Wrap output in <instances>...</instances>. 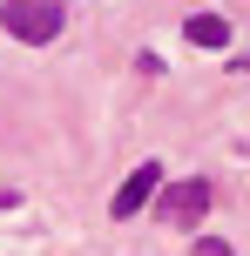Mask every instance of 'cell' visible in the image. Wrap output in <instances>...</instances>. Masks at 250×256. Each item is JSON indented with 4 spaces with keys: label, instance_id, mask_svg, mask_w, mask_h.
<instances>
[{
    "label": "cell",
    "instance_id": "6da1fadb",
    "mask_svg": "<svg viewBox=\"0 0 250 256\" xmlns=\"http://www.w3.org/2000/svg\"><path fill=\"white\" fill-rule=\"evenodd\" d=\"M0 27L14 40H27V48H41V40H54L68 27V14H61V0H7L0 7Z\"/></svg>",
    "mask_w": 250,
    "mask_h": 256
},
{
    "label": "cell",
    "instance_id": "277c9868",
    "mask_svg": "<svg viewBox=\"0 0 250 256\" xmlns=\"http://www.w3.org/2000/svg\"><path fill=\"white\" fill-rule=\"evenodd\" d=\"M183 34H189V48H223V40H230V20H223V14H189Z\"/></svg>",
    "mask_w": 250,
    "mask_h": 256
},
{
    "label": "cell",
    "instance_id": "5b68a950",
    "mask_svg": "<svg viewBox=\"0 0 250 256\" xmlns=\"http://www.w3.org/2000/svg\"><path fill=\"white\" fill-rule=\"evenodd\" d=\"M196 256H230V243H216V236H203V243H196Z\"/></svg>",
    "mask_w": 250,
    "mask_h": 256
},
{
    "label": "cell",
    "instance_id": "3957f363",
    "mask_svg": "<svg viewBox=\"0 0 250 256\" xmlns=\"http://www.w3.org/2000/svg\"><path fill=\"white\" fill-rule=\"evenodd\" d=\"M156 189H162V168H156V162H142V168H135V176L115 189V209H108V216H122V222H129V216H135V209H142Z\"/></svg>",
    "mask_w": 250,
    "mask_h": 256
},
{
    "label": "cell",
    "instance_id": "7a4b0ae2",
    "mask_svg": "<svg viewBox=\"0 0 250 256\" xmlns=\"http://www.w3.org/2000/svg\"><path fill=\"white\" fill-rule=\"evenodd\" d=\"M210 216V182H169V189H162V222H169V230H196V222Z\"/></svg>",
    "mask_w": 250,
    "mask_h": 256
}]
</instances>
